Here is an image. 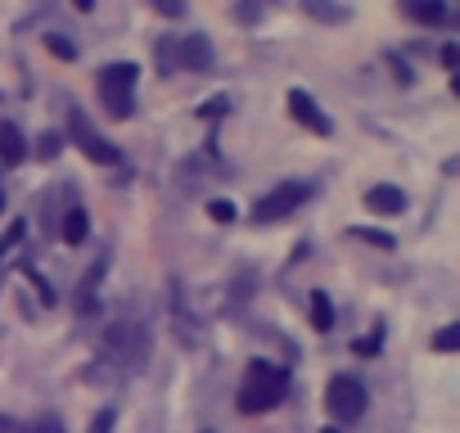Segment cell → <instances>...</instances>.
I'll list each match as a JSON object with an SVG mask.
<instances>
[{"label": "cell", "instance_id": "1", "mask_svg": "<svg viewBox=\"0 0 460 433\" xmlns=\"http://www.w3.org/2000/svg\"><path fill=\"white\" fill-rule=\"evenodd\" d=\"M285 388H289V379H285L280 366H271V361H249L244 384H240V402H235V406H240L244 415L276 411V406L285 402Z\"/></svg>", "mask_w": 460, "mask_h": 433}, {"label": "cell", "instance_id": "2", "mask_svg": "<svg viewBox=\"0 0 460 433\" xmlns=\"http://www.w3.org/2000/svg\"><path fill=\"white\" fill-rule=\"evenodd\" d=\"M136 64H109L100 68L95 77V91H100V104L109 109V118H131L136 109Z\"/></svg>", "mask_w": 460, "mask_h": 433}, {"label": "cell", "instance_id": "3", "mask_svg": "<svg viewBox=\"0 0 460 433\" xmlns=\"http://www.w3.org/2000/svg\"><path fill=\"white\" fill-rule=\"evenodd\" d=\"M312 194H316V190H312L307 181H280L271 194H262V199L253 203V222H285V216H294Z\"/></svg>", "mask_w": 460, "mask_h": 433}, {"label": "cell", "instance_id": "4", "mask_svg": "<svg viewBox=\"0 0 460 433\" xmlns=\"http://www.w3.org/2000/svg\"><path fill=\"white\" fill-rule=\"evenodd\" d=\"M325 411H330L334 420H343V424L361 420V411H366V388H361L352 375H334V379L325 384Z\"/></svg>", "mask_w": 460, "mask_h": 433}, {"label": "cell", "instance_id": "5", "mask_svg": "<svg viewBox=\"0 0 460 433\" xmlns=\"http://www.w3.org/2000/svg\"><path fill=\"white\" fill-rule=\"evenodd\" d=\"M68 131H73V145H77L91 163H104V167L122 163V154H118V149H113V145H109V140L86 122V113H82V109H68Z\"/></svg>", "mask_w": 460, "mask_h": 433}, {"label": "cell", "instance_id": "6", "mask_svg": "<svg viewBox=\"0 0 460 433\" xmlns=\"http://www.w3.org/2000/svg\"><path fill=\"white\" fill-rule=\"evenodd\" d=\"M104 348H109V352H118L127 366H145V357H149V334H145V330H136V325H127V321H118V325H109Z\"/></svg>", "mask_w": 460, "mask_h": 433}, {"label": "cell", "instance_id": "7", "mask_svg": "<svg viewBox=\"0 0 460 433\" xmlns=\"http://www.w3.org/2000/svg\"><path fill=\"white\" fill-rule=\"evenodd\" d=\"M289 113L307 127V131H321V136H330V118L321 113V104L307 95V91H289Z\"/></svg>", "mask_w": 460, "mask_h": 433}, {"label": "cell", "instance_id": "8", "mask_svg": "<svg viewBox=\"0 0 460 433\" xmlns=\"http://www.w3.org/2000/svg\"><path fill=\"white\" fill-rule=\"evenodd\" d=\"M176 64H185L190 73H203L212 64V50H208V37H185L176 46Z\"/></svg>", "mask_w": 460, "mask_h": 433}, {"label": "cell", "instance_id": "9", "mask_svg": "<svg viewBox=\"0 0 460 433\" xmlns=\"http://www.w3.org/2000/svg\"><path fill=\"white\" fill-rule=\"evenodd\" d=\"M366 208L379 212V216H393V212L406 208V194L397 185H375V190H366Z\"/></svg>", "mask_w": 460, "mask_h": 433}, {"label": "cell", "instance_id": "10", "mask_svg": "<svg viewBox=\"0 0 460 433\" xmlns=\"http://www.w3.org/2000/svg\"><path fill=\"white\" fill-rule=\"evenodd\" d=\"M0 158H5L10 167H19L28 158V140H23V131L14 122H0Z\"/></svg>", "mask_w": 460, "mask_h": 433}, {"label": "cell", "instance_id": "11", "mask_svg": "<svg viewBox=\"0 0 460 433\" xmlns=\"http://www.w3.org/2000/svg\"><path fill=\"white\" fill-rule=\"evenodd\" d=\"M86 231H91V222H86V212H82V208H68V216H64V226H59L64 244H82V240H86Z\"/></svg>", "mask_w": 460, "mask_h": 433}, {"label": "cell", "instance_id": "12", "mask_svg": "<svg viewBox=\"0 0 460 433\" xmlns=\"http://www.w3.org/2000/svg\"><path fill=\"white\" fill-rule=\"evenodd\" d=\"M312 325L321 330V334H330L334 330V303H330V294H312Z\"/></svg>", "mask_w": 460, "mask_h": 433}, {"label": "cell", "instance_id": "13", "mask_svg": "<svg viewBox=\"0 0 460 433\" xmlns=\"http://www.w3.org/2000/svg\"><path fill=\"white\" fill-rule=\"evenodd\" d=\"M104 267H109V262L100 258V262H95V267L86 271V280H82V289H77V303H82V312H91V294H95V285H100V276H104Z\"/></svg>", "mask_w": 460, "mask_h": 433}, {"label": "cell", "instance_id": "14", "mask_svg": "<svg viewBox=\"0 0 460 433\" xmlns=\"http://www.w3.org/2000/svg\"><path fill=\"white\" fill-rule=\"evenodd\" d=\"M460 348V325H442L433 334V352H456Z\"/></svg>", "mask_w": 460, "mask_h": 433}, {"label": "cell", "instance_id": "15", "mask_svg": "<svg viewBox=\"0 0 460 433\" xmlns=\"http://www.w3.org/2000/svg\"><path fill=\"white\" fill-rule=\"evenodd\" d=\"M312 19H325V23H339V19H348L343 10H334V5H321V0H307V5H303Z\"/></svg>", "mask_w": 460, "mask_h": 433}, {"label": "cell", "instance_id": "16", "mask_svg": "<svg viewBox=\"0 0 460 433\" xmlns=\"http://www.w3.org/2000/svg\"><path fill=\"white\" fill-rule=\"evenodd\" d=\"M208 212H212V222H221V226L235 222V203H226V199H212V203H208Z\"/></svg>", "mask_w": 460, "mask_h": 433}, {"label": "cell", "instance_id": "17", "mask_svg": "<svg viewBox=\"0 0 460 433\" xmlns=\"http://www.w3.org/2000/svg\"><path fill=\"white\" fill-rule=\"evenodd\" d=\"M411 19H420V23H442L447 10H442V5H411Z\"/></svg>", "mask_w": 460, "mask_h": 433}, {"label": "cell", "instance_id": "18", "mask_svg": "<svg viewBox=\"0 0 460 433\" xmlns=\"http://www.w3.org/2000/svg\"><path fill=\"white\" fill-rule=\"evenodd\" d=\"M357 240H366V244H375V249H397V240L388 235V231H352Z\"/></svg>", "mask_w": 460, "mask_h": 433}, {"label": "cell", "instance_id": "19", "mask_svg": "<svg viewBox=\"0 0 460 433\" xmlns=\"http://www.w3.org/2000/svg\"><path fill=\"white\" fill-rule=\"evenodd\" d=\"M59 145H64V140H59V131H46V136L37 140V158H55V154H59Z\"/></svg>", "mask_w": 460, "mask_h": 433}, {"label": "cell", "instance_id": "20", "mask_svg": "<svg viewBox=\"0 0 460 433\" xmlns=\"http://www.w3.org/2000/svg\"><path fill=\"white\" fill-rule=\"evenodd\" d=\"M158 64H163V73H172V68H176V46H172V41H163V46H158Z\"/></svg>", "mask_w": 460, "mask_h": 433}, {"label": "cell", "instance_id": "21", "mask_svg": "<svg viewBox=\"0 0 460 433\" xmlns=\"http://www.w3.org/2000/svg\"><path fill=\"white\" fill-rule=\"evenodd\" d=\"M113 429V411H100L95 420H91V433H109Z\"/></svg>", "mask_w": 460, "mask_h": 433}, {"label": "cell", "instance_id": "22", "mask_svg": "<svg viewBox=\"0 0 460 433\" xmlns=\"http://www.w3.org/2000/svg\"><path fill=\"white\" fill-rule=\"evenodd\" d=\"M19 235H23V222H14V226H10V231H5V240H0V253H5V249H10V244H14V240H19Z\"/></svg>", "mask_w": 460, "mask_h": 433}, {"label": "cell", "instance_id": "23", "mask_svg": "<svg viewBox=\"0 0 460 433\" xmlns=\"http://www.w3.org/2000/svg\"><path fill=\"white\" fill-rule=\"evenodd\" d=\"M456 59H460V50L456 46H442V68H456Z\"/></svg>", "mask_w": 460, "mask_h": 433}, {"label": "cell", "instance_id": "24", "mask_svg": "<svg viewBox=\"0 0 460 433\" xmlns=\"http://www.w3.org/2000/svg\"><path fill=\"white\" fill-rule=\"evenodd\" d=\"M50 50H55V55H64V59L73 55V46H68V41H59V37H50Z\"/></svg>", "mask_w": 460, "mask_h": 433}, {"label": "cell", "instance_id": "25", "mask_svg": "<svg viewBox=\"0 0 460 433\" xmlns=\"http://www.w3.org/2000/svg\"><path fill=\"white\" fill-rule=\"evenodd\" d=\"M0 433H23V424H14L10 415H0Z\"/></svg>", "mask_w": 460, "mask_h": 433}]
</instances>
